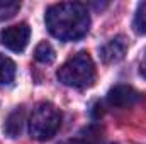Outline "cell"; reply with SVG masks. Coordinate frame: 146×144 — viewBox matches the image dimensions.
Wrapping results in <instances>:
<instances>
[{
    "instance_id": "cell-11",
    "label": "cell",
    "mask_w": 146,
    "mask_h": 144,
    "mask_svg": "<svg viewBox=\"0 0 146 144\" xmlns=\"http://www.w3.org/2000/svg\"><path fill=\"white\" fill-rule=\"evenodd\" d=\"M21 9V3L15 0H0V20L12 19Z\"/></svg>"
},
{
    "instance_id": "cell-5",
    "label": "cell",
    "mask_w": 146,
    "mask_h": 144,
    "mask_svg": "<svg viewBox=\"0 0 146 144\" xmlns=\"http://www.w3.org/2000/svg\"><path fill=\"white\" fill-rule=\"evenodd\" d=\"M139 98L141 95L129 85H115L107 93V102L112 107H131Z\"/></svg>"
},
{
    "instance_id": "cell-6",
    "label": "cell",
    "mask_w": 146,
    "mask_h": 144,
    "mask_svg": "<svg viewBox=\"0 0 146 144\" xmlns=\"http://www.w3.org/2000/svg\"><path fill=\"white\" fill-rule=\"evenodd\" d=\"M126 53H127V39L124 36H115L100 48V58L107 65L121 61L126 56Z\"/></svg>"
},
{
    "instance_id": "cell-3",
    "label": "cell",
    "mask_w": 146,
    "mask_h": 144,
    "mask_svg": "<svg viewBox=\"0 0 146 144\" xmlns=\"http://www.w3.org/2000/svg\"><path fill=\"white\" fill-rule=\"evenodd\" d=\"M61 127V112L49 102L37 104L29 119V134L36 141H48Z\"/></svg>"
},
{
    "instance_id": "cell-4",
    "label": "cell",
    "mask_w": 146,
    "mask_h": 144,
    "mask_svg": "<svg viewBox=\"0 0 146 144\" xmlns=\"http://www.w3.org/2000/svg\"><path fill=\"white\" fill-rule=\"evenodd\" d=\"M29 39H31V27L26 22L17 24V26H10V27L3 29L2 37H0L2 44L7 49L14 51V53H22L27 48Z\"/></svg>"
},
{
    "instance_id": "cell-1",
    "label": "cell",
    "mask_w": 146,
    "mask_h": 144,
    "mask_svg": "<svg viewBox=\"0 0 146 144\" xmlns=\"http://www.w3.org/2000/svg\"><path fill=\"white\" fill-rule=\"evenodd\" d=\"M48 31L60 41H78L90 29V15L83 3L60 2L51 5L44 15Z\"/></svg>"
},
{
    "instance_id": "cell-7",
    "label": "cell",
    "mask_w": 146,
    "mask_h": 144,
    "mask_svg": "<svg viewBox=\"0 0 146 144\" xmlns=\"http://www.w3.org/2000/svg\"><path fill=\"white\" fill-rule=\"evenodd\" d=\"M24 122H26V112L24 107H17L14 112H10V115L7 117L5 120V126H3V131L9 137L15 139L22 134V129H24Z\"/></svg>"
},
{
    "instance_id": "cell-13",
    "label": "cell",
    "mask_w": 146,
    "mask_h": 144,
    "mask_svg": "<svg viewBox=\"0 0 146 144\" xmlns=\"http://www.w3.org/2000/svg\"><path fill=\"white\" fill-rule=\"evenodd\" d=\"M139 73H141V76L146 78V49L141 56V59H139Z\"/></svg>"
},
{
    "instance_id": "cell-9",
    "label": "cell",
    "mask_w": 146,
    "mask_h": 144,
    "mask_svg": "<svg viewBox=\"0 0 146 144\" xmlns=\"http://www.w3.org/2000/svg\"><path fill=\"white\" fill-rule=\"evenodd\" d=\"M34 58H36L39 63H42V65H51L56 59L54 48L49 42H46V41L39 42L36 46V49H34Z\"/></svg>"
},
{
    "instance_id": "cell-12",
    "label": "cell",
    "mask_w": 146,
    "mask_h": 144,
    "mask_svg": "<svg viewBox=\"0 0 146 144\" xmlns=\"http://www.w3.org/2000/svg\"><path fill=\"white\" fill-rule=\"evenodd\" d=\"M61 144H94V141H92V136H76Z\"/></svg>"
},
{
    "instance_id": "cell-8",
    "label": "cell",
    "mask_w": 146,
    "mask_h": 144,
    "mask_svg": "<svg viewBox=\"0 0 146 144\" xmlns=\"http://www.w3.org/2000/svg\"><path fill=\"white\" fill-rule=\"evenodd\" d=\"M15 63L5 56V54H0V85H10L15 78Z\"/></svg>"
},
{
    "instance_id": "cell-2",
    "label": "cell",
    "mask_w": 146,
    "mask_h": 144,
    "mask_svg": "<svg viewBox=\"0 0 146 144\" xmlns=\"http://www.w3.org/2000/svg\"><path fill=\"white\" fill-rule=\"evenodd\" d=\"M56 76L65 87L83 90V88H90L95 83L97 71L90 54L87 51H80L61 65Z\"/></svg>"
},
{
    "instance_id": "cell-10",
    "label": "cell",
    "mask_w": 146,
    "mask_h": 144,
    "mask_svg": "<svg viewBox=\"0 0 146 144\" xmlns=\"http://www.w3.org/2000/svg\"><path fill=\"white\" fill-rule=\"evenodd\" d=\"M133 29L136 34L146 36V2H141L136 9L134 20H133Z\"/></svg>"
}]
</instances>
